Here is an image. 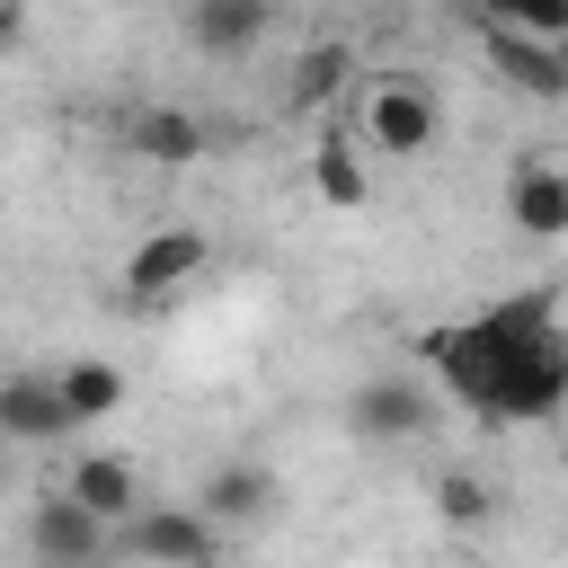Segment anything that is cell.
<instances>
[{
	"instance_id": "9c48e42d",
	"label": "cell",
	"mask_w": 568,
	"mask_h": 568,
	"mask_svg": "<svg viewBox=\"0 0 568 568\" xmlns=\"http://www.w3.org/2000/svg\"><path fill=\"white\" fill-rule=\"evenodd\" d=\"M124 151L151 160V169H186V160L213 151V124H204L195 106H133V115H124Z\"/></svg>"
},
{
	"instance_id": "8992f818",
	"label": "cell",
	"mask_w": 568,
	"mask_h": 568,
	"mask_svg": "<svg viewBox=\"0 0 568 568\" xmlns=\"http://www.w3.org/2000/svg\"><path fill=\"white\" fill-rule=\"evenodd\" d=\"M204 231H151V240H133V257H124V302H169V293H186L195 275H204Z\"/></svg>"
},
{
	"instance_id": "277c9868",
	"label": "cell",
	"mask_w": 568,
	"mask_h": 568,
	"mask_svg": "<svg viewBox=\"0 0 568 568\" xmlns=\"http://www.w3.org/2000/svg\"><path fill=\"white\" fill-rule=\"evenodd\" d=\"M115 541H124L142 568H213V559H222V532H213L195 506H142Z\"/></svg>"
},
{
	"instance_id": "7c38bea8",
	"label": "cell",
	"mask_w": 568,
	"mask_h": 568,
	"mask_svg": "<svg viewBox=\"0 0 568 568\" xmlns=\"http://www.w3.org/2000/svg\"><path fill=\"white\" fill-rule=\"evenodd\" d=\"M0 435L9 444H62V399H53V373H0Z\"/></svg>"
},
{
	"instance_id": "8fae6325",
	"label": "cell",
	"mask_w": 568,
	"mask_h": 568,
	"mask_svg": "<svg viewBox=\"0 0 568 568\" xmlns=\"http://www.w3.org/2000/svg\"><path fill=\"white\" fill-rule=\"evenodd\" d=\"M346 89H355V44H346V36H320V44H302V53H293L284 106H293V115H320V106H337Z\"/></svg>"
},
{
	"instance_id": "7a4b0ae2",
	"label": "cell",
	"mask_w": 568,
	"mask_h": 568,
	"mask_svg": "<svg viewBox=\"0 0 568 568\" xmlns=\"http://www.w3.org/2000/svg\"><path fill=\"white\" fill-rule=\"evenodd\" d=\"M346 133H364L382 160H417V151H435L444 106H435V89H426V80L390 71V80H373V89H364V106L346 115Z\"/></svg>"
},
{
	"instance_id": "4fadbf2b",
	"label": "cell",
	"mask_w": 568,
	"mask_h": 568,
	"mask_svg": "<svg viewBox=\"0 0 568 568\" xmlns=\"http://www.w3.org/2000/svg\"><path fill=\"white\" fill-rule=\"evenodd\" d=\"M311 195H320L328 213H364L373 178H364V151H355V133H346V124H328V133L311 142Z\"/></svg>"
},
{
	"instance_id": "2e32d148",
	"label": "cell",
	"mask_w": 568,
	"mask_h": 568,
	"mask_svg": "<svg viewBox=\"0 0 568 568\" xmlns=\"http://www.w3.org/2000/svg\"><path fill=\"white\" fill-rule=\"evenodd\" d=\"M266 27H275V18H266L257 0H195V9H186V36H195L204 53H248V44H266Z\"/></svg>"
},
{
	"instance_id": "5bb4252c",
	"label": "cell",
	"mask_w": 568,
	"mask_h": 568,
	"mask_svg": "<svg viewBox=\"0 0 568 568\" xmlns=\"http://www.w3.org/2000/svg\"><path fill=\"white\" fill-rule=\"evenodd\" d=\"M506 213H515V231H524V240H559V231H568V169L524 160V169H515V186H506Z\"/></svg>"
},
{
	"instance_id": "3957f363",
	"label": "cell",
	"mask_w": 568,
	"mask_h": 568,
	"mask_svg": "<svg viewBox=\"0 0 568 568\" xmlns=\"http://www.w3.org/2000/svg\"><path fill=\"white\" fill-rule=\"evenodd\" d=\"M479 44L524 98H568V36L550 18H479Z\"/></svg>"
},
{
	"instance_id": "ba28073f",
	"label": "cell",
	"mask_w": 568,
	"mask_h": 568,
	"mask_svg": "<svg viewBox=\"0 0 568 568\" xmlns=\"http://www.w3.org/2000/svg\"><path fill=\"white\" fill-rule=\"evenodd\" d=\"M62 497H71L98 532H124V524L142 515V470H133L124 453H80L71 479H62Z\"/></svg>"
},
{
	"instance_id": "9a60e30c",
	"label": "cell",
	"mask_w": 568,
	"mask_h": 568,
	"mask_svg": "<svg viewBox=\"0 0 568 568\" xmlns=\"http://www.w3.org/2000/svg\"><path fill=\"white\" fill-rule=\"evenodd\" d=\"M53 399H62V426H98V417L124 408V373L98 364V355H71V364L53 373Z\"/></svg>"
},
{
	"instance_id": "ac0fdd59",
	"label": "cell",
	"mask_w": 568,
	"mask_h": 568,
	"mask_svg": "<svg viewBox=\"0 0 568 568\" xmlns=\"http://www.w3.org/2000/svg\"><path fill=\"white\" fill-rule=\"evenodd\" d=\"M18 44H27V9H18V0H0V53H18Z\"/></svg>"
},
{
	"instance_id": "30bf717a",
	"label": "cell",
	"mask_w": 568,
	"mask_h": 568,
	"mask_svg": "<svg viewBox=\"0 0 568 568\" xmlns=\"http://www.w3.org/2000/svg\"><path fill=\"white\" fill-rule=\"evenodd\" d=\"M275 497H284V479H275L266 462H213L204 488H195V515L222 532V524H257V515H275Z\"/></svg>"
},
{
	"instance_id": "e0dca14e",
	"label": "cell",
	"mask_w": 568,
	"mask_h": 568,
	"mask_svg": "<svg viewBox=\"0 0 568 568\" xmlns=\"http://www.w3.org/2000/svg\"><path fill=\"white\" fill-rule=\"evenodd\" d=\"M435 515L453 524V532H479V524H497V479H479V470H435Z\"/></svg>"
},
{
	"instance_id": "5b68a950",
	"label": "cell",
	"mask_w": 568,
	"mask_h": 568,
	"mask_svg": "<svg viewBox=\"0 0 568 568\" xmlns=\"http://www.w3.org/2000/svg\"><path fill=\"white\" fill-rule=\"evenodd\" d=\"M106 550H115V532H98L62 488H44L27 506V559L36 568H106Z\"/></svg>"
},
{
	"instance_id": "6da1fadb",
	"label": "cell",
	"mask_w": 568,
	"mask_h": 568,
	"mask_svg": "<svg viewBox=\"0 0 568 568\" xmlns=\"http://www.w3.org/2000/svg\"><path fill=\"white\" fill-rule=\"evenodd\" d=\"M444 390L479 417V426H532L568 399V337H559V293L532 284L462 328H435L426 337Z\"/></svg>"
},
{
	"instance_id": "52a82bcc",
	"label": "cell",
	"mask_w": 568,
	"mask_h": 568,
	"mask_svg": "<svg viewBox=\"0 0 568 568\" xmlns=\"http://www.w3.org/2000/svg\"><path fill=\"white\" fill-rule=\"evenodd\" d=\"M346 426H355L364 444H417V435L435 426V408H426V390H417L408 373H382V382H355Z\"/></svg>"
}]
</instances>
